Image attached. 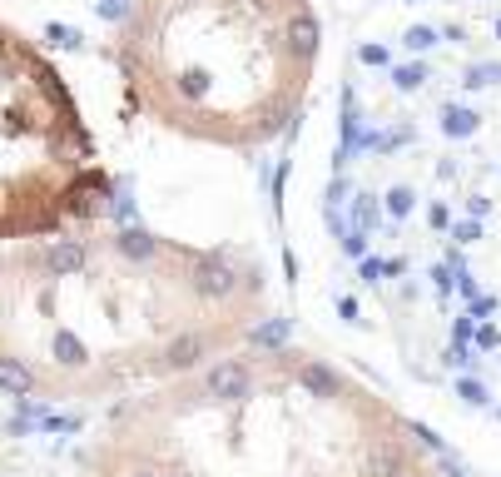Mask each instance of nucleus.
<instances>
[{
    "mask_svg": "<svg viewBox=\"0 0 501 477\" xmlns=\"http://www.w3.org/2000/svg\"><path fill=\"white\" fill-rule=\"evenodd\" d=\"M298 348H253V373L209 393L194 373L114 408L80 477H402L418 468L412 422L362 388L313 393Z\"/></svg>",
    "mask_w": 501,
    "mask_h": 477,
    "instance_id": "1",
    "label": "nucleus"
},
{
    "mask_svg": "<svg viewBox=\"0 0 501 477\" xmlns=\"http://www.w3.org/2000/svg\"><path fill=\"white\" fill-rule=\"evenodd\" d=\"M318 20L303 0H140L124 20V75L169 130L259 144L298 120Z\"/></svg>",
    "mask_w": 501,
    "mask_h": 477,
    "instance_id": "2",
    "label": "nucleus"
},
{
    "mask_svg": "<svg viewBox=\"0 0 501 477\" xmlns=\"http://www.w3.org/2000/svg\"><path fill=\"white\" fill-rule=\"evenodd\" d=\"M30 263L45 269V273H80L84 263H90V239H65V234L40 239L35 249H30Z\"/></svg>",
    "mask_w": 501,
    "mask_h": 477,
    "instance_id": "3",
    "label": "nucleus"
},
{
    "mask_svg": "<svg viewBox=\"0 0 501 477\" xmlns=\"http://www.w3.org/2000/svg\"><path fill=\"white\" fill-rule=\"evenodd\" d=\"M110 243H114V253H124V259H134V263H149V259L164 253V239L149 234V229H120Z\"/></svg>",
    "mask_w": 501,
    "mask_h": 477,
    "instance_id": "4",
    "label": "nucleus"
},
{
    "mask_svg": "<svg viewBox=\"0 0 501 477\" xmlns=\"http://www.w3.org/2000/svg\"><path fill=\"white\" fill-rule=\"evenodd\" d=\"M482 130V114L467 110V104H447L442 110V134L447 140H472V134Z\"/></svg>",
    "mask_w": 501,
    "mask_h": 477,
    "instance_id": "5",
    "label": "nucleus"
},
{
    "mask_svg": "<svg viewBox=\"0 0 501 477\" xmlns=\"http://www.w3.org/2000/svg\"><path fill=\"white\" fill-rule=\"evenodd\" d=\"M249 338L253 348H283L288 343V318H259V323H249Z\"/></svg>",
    "mask_w": 501,
    "mask_h": 477,
    "instance_id": "6",
    "label": "nucleus"
},
{
    "mask_svg": "<svg viewBox=\"0 0 501 477\" xmlns=\"http://www.w3.org/2000/svg\"><path fill=\"white\" fill-rule=\"evenodd\" d=\"M437 40H442V30H432V25H408V30H402V45H408L412 55H422V50H432Z\"/></svg>",
    "mask_w": 501,
    "mask_h": 477,
    "instance_id": "7",
    "label": "nucleus"
},
{
    "mask_svg": "<svg viewBox=\"0 0 501 477\" xmlns=\"http://www.w3.org/2000/svg\"><path fill=\"white\" fill-rule=\"evenodd\" d=\"M45 40L55 50H70V55H74V50H84V35L74 25H45Z\"/></svg>",
    "mask_w": 501,
    "mask_h": 477,
    "instance_id": "8",
    "label": "nucleus"
},
{
    "mask_svg": "<svg viewBox=\"0 0 501 477\" xmlns=\"http://www.w3.org/2000/svg\"><path fill=\"white\" fill-rule=\"evenodd\" d=\"M467 90H486V84H501V65H496V60H482V65H472V70H467Z\"/></svg>",
    "mask_w": 501,
    "mask_h": 477,
    "instance_id": "9",
    "label": "nucleus"
},
{
    "mask_svg": "<svg viewBox=\"0 0 501 477\" xmlns=\"http://www.w3.org/2000/svg\"><path fill=\"white\" fill-rule=\"evenodd\" d=\"M348 204H353V229L368 234V229L378 224V204H372V194H358V199H348Z\"/></svg>",
    "mask_w": 501,
    "mask_h": 477,
    "instance_id": "10",
    "label": "nucleus"
},
{
    "mask_svg": "<svg viewBox=\"0 0 501 477\" xmlns=\"http://www.w3.org/2000/svg\"><path fill=\"white\" fill-rule=\"evenodd\" d=\"M392 84H398L402 94L422 90V84H427V65H398V70H392Z\"/></svg>",
    "mask_w": 501,
    "mask_h": 477,
    "instance_id": "11",
    "label": "nucleus"
},
{
    "mask_svg": "<svg viewBox=\"0 0 501 477\" xmlns=\"http://www.w3.org/2000/svg\"><path fill=\"white\" fill-rule=\"evenodd\" d=\"M412 209H418V194H412L408 184H398V189H388V214L392 219H408Z\"/></svg>",
    "mask_w": 501,
    "mask_h": 477,
    "instance_id": "12",
    "label": "nucleus"
},
{
    "mask_svg": "<svg viewBox=\"0 0 501 477\" xmlns=\"http://www.w3.org/2000/svg\"><path fill=\"white\" fill-rule=\"evenodd\" d=\"M457 398L472 402V408H486V402H492V393H486L482 378H457Z\"/></svg>",
    "mask_w": 501,
    "mask_h": 477,
    "instance_id": "13",
    "label": "nucleus"
},
{
    "mask_svg": "<svg viewBox=\"0 0 501 477\" xmlns=\"http://www.w3.org/2000/svg\"><path fill=\"white\" fill-rule=\"evenodd\" d=\"M130 10H134V0H94V15L110 20V25H124V20H130Z\"/></svg>",
    "mask_w": 501,
    "mask_h": 477,
    "instance_id": "14",
    "label": "nucleus"
},
{
    "mask_svg": "<svg viewBox=\"0 0 501 477\" xmlns=\"http://www.w3.org/2000/svg\"><path fill=\"white\" fill-rule=\"evenodd\" d=\"M40 428H45V432H80L84 412H50V418H40Z\"/></svg>",
    "mask_w": 501,
    "mask_h": 477,
    "instance_id": "15",
    "label": "nucleus"
},
{
    "mask_svg": "<svg viewBox=\"0 0 501 477\" xmlns=\"http://www.w3.org/2000/svg\"><path fill=\"white\" fill-rule=\"evenodd\" d=\"M447 229H452L457 243H476V239H482V219H462V224H447Z\"/></svg>",
    "mask_w": 501,
    "mask_h": 477,
    "instance_id": "16",
    "label": "nucleus"
},
{
    "mask_svg": "<svg viewBox=\"0 0 501 477\" xmlns=\"http://www.w3.org/2000/svg\"><path fill=\"white\" fill-rule=\"evenodd\" d=\"M343 204H348V179L338 174L333 184H328V209H343Z\"/></svg>",
    "mask_w": 501,
    "mask_h": 477,
    "instance_id": "17",
    "label": "nucleus"
},
{
    "mask_svg": "<svg viewBox=\"0 0 501 477\" xmlns=\"http://www.w3.org/2000/svg\"><path fill=\"white\" fill-rule=\"evenodd\" d=\"M358 273H362V283H378L388 269H382V259H358Z\"/></svg>",
    "mask_w": 501,
    "mask_h": 477,
    "instance_id": "18",
    "label": "nucleus"
},
{
    "mask_svg": "<svg viewBox=\"0 0 501 477\" xmlns=\"http://www.w3.org/2000/svg\"><path fill=\"white\" fill-rule=\"evenodd\" d=\"M472 333H476V348H486V353H492V348L501 343V333H496V328H492V323H482V328H472Z\"/></svg>",
    "mask_w": 501,
    "mask_h": 477,
    "instance_id": "19",
    "label": "nucleus"
},
{
    "mask_svg": "<svg viewBox=\"0 0 501 477\" xmlns=\"http://www.w3.org/2000/svg\"><path fill=\"white\" fill-rule=\"evenodd\" d=\"M358 55H362V65H378V70L388 65V50H382V45H362Z\"/></svg>",
    "mask_w": 501,
    "mask_h": 477,
    "instance_id": "20",
    "label": "nucleus"
},
{
    "mask_svg": "<svg viewBox=\"0 0 501 477\" xmlns=\"http://www.w3.org/2000/svg\"><path fill=\"white\" fill-rule=\"evenodd\" d=\"M472 323H476L472 313H467V318H457V323H452V343H467V338H472Z\"/></svg>",
    "mask_w": 501,
    "mask_h": 477,
    "instance_id": "21",
    "label": "nucleus"
},
{
    "mask_svg": "<svg viewBox=\"0 0 501 477\" xmlns=\"http://www.w3.org/2000/svg\"><path fill=\"white\" fill-rule=\"evenodd\" d=\"M427 224H432V229H447V224H452V214H447V204H432V209H427Z\"/></svg>",
    "mask_w": 501,
    "mask_h": 477,
    "instance_id": "22",
    "label": "nucleus"
},
{
    "mask_svg": "<svg viewBox=\"0 0 501 477\" xmlns=\"http://www.w3.org/2000/svg\"><path fill=\"white\" fill-rule=\"evenodd\" d=\"M486 209H492V199H486V194H472V199H467V214H472V219H482Z\"/></svg>",
    "mask_w": 501,
    "mask_h": 477,
    "instance_id": "23",
    "label": "nucleus"
},
{
    "mask_svg": "<svg viewBox=\"0 0 501 477\" xmlns=\"http://www.w3.org/2000/svg\"><path fill=\"white\" fill-rule=\"evenodd\" d=\"M486 313H496V299H472V318H486Z\"/></svg>",
    "mask_w": 501,
    "mask_h": 477,
    "instance_id": "24",
    "label": "nucleus"
},
{
    "mask_svg": "<svg viewBox=\"0 0 501 477\" xmlns=\"http://www.w3.org/2000/svg\"><path fill=\"white\" fill-rule=\"evenodd\" d=\"M402 477H427V472H422V468H412V472H402Z\"/></svg>",
    "mask_w": 501,
    "mask_h": 477,
    "instance_id": "25",
    "label": "nucleus"
},
{
    "mask_svg": "<svg viewBox=\"0 0 501 477\" xmlns=\"http://www.w3.org/2000/svg\"><path fill=\"white\" fill-rule=\"evenodd\" d=\"M496 418H501V412H496Z\"/></svg>",
    "mask_w": 501,
    "mask_h": 477,
    "instance_id": "26",
    "label": "nucleus"
}]
</instances>
